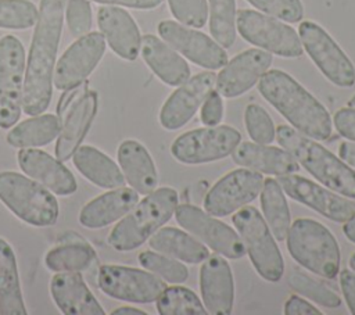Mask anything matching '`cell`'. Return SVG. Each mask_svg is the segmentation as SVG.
Returning <instances> with one entry per match:
<instances>
[{"label": "cell", "instance_id": "cell-1", "mask_svg": "<svg viewBox=\"0 0 355 315\" xmlns=\"http://www.w3.org/2000/svg\"><path fill=\"white\" fill-rule=\"evenodd\" d=\"M67 0H40L39 17L25 67L22 111L42 114L53 96L55 57L62 33Z\"/></svg>", "mask_w": 355, "mask_h": 315}, {"label": "cell", "instance_id": "cell-2", "mask_svg": "<svg viewBox=\"0 0 355 315\" xmlns=\"http://www.w3.org/2000/svg\"><path fill=\"white\" fill-rule=\"evenodd\" d=\"M258 92L302 135L315 140L331 136L333 121L327 108L290 74L268 69L258 80Z\"/></svg>", "mask_w": 355, "mask_h": 315}, {"label": "cell", "instance_id": "cell-3", "mask_svg": "<svg viewBox=\"0 0 355 315\" xmlns=\"http://www.w3.org/2000/svg\"><path fill=\"white\" fill-rule=\"evenodd\" d=\"M276 140L323 186L355 198V171L341 158L288 125L276 128Z\"/></svg>", "mask_w": 355, "mask_h": 315}, {"label": "cell", "instance_id": "cell-4", "mask_svg": "<svg viewBox=\"0 0 355 315\" xmlns=\"http://www.w3.org/2000/svg\"><path fill=\"white\" fill-rule=\"evenodd\" d=\"M178 200V191L172 187H159L146 194L112 228L108 235L110 246L118 251H130L140 247L172 218Z\"/></svg>", "mask_w": 355, "mask_h": 315}, {"label": "cell", "instance_id": "cell-5", "mask_svg": "<svg viewBox=\"0 0 355 315\" xmlns=\"http://www.w3.org/2000/svg\"><path fill=\"white\" fill-rule=\"evenodd\" d=\"M290 255L304 268L326 279L340 272V247L333 233L312 218L295 219L286 236Z\"/></svg>", "mask_w": 355, "mask_h": 315}, {"label": "cell", "instance_id": "cell-6", "mask_svg": "<svg viewBox=\"0 0 355 315\" xmlns=\"http://www.w3.org/2000/svg\"><path fill=\"white\" fill-rule=\"evenodd\" d=\"M0 201L32 226H51L58 219L60 205L54 193L14 171L0 172Z\"/></svg>", "mask_w": 355, "mask_h": 315}, {"label": "cell", "instance_id": "cell-7", "mask_svg": "<svg viewBox=\"0 0 355 315\" xmlns=\"http://www.w3.org/2000/svg\"><path fill=\"white\" fill-rule=\"evenodd\" d=\"M232 221L258 275L268 282H279L284 273V261L261 212L255 207H241Z\"/></svg>", "mask_w": 355, "mask_h": 315}, {"label": "cell", "instance_id": "cell-8", "mask_svg": "<svg viewBox=\"0 0 355 315\" xmlns=\"http://www.w3.org/2000/svg\"><path fill=\"white\" fill-rule=\"evenodd\" d=\"M236 28L248 43L284 58H298L304 49L298 33L282 19L254 10H239Z\"/></svg>", "mask_w": 355, "mask_h": 315}, {"label": "cell", "instance_id": "cell-9", "mask_svg": "<svg viewBox=\"0 0 355 315\" xmlns=\"http://www.w3.org/2000/svg\"><path fill=\"white\" fill-rule=\"evenodd\" d=\"M298 36L302 49L333 85L351 87L355 83L352 61L320 25L305 19L298 26Z\"/></svg>", "mask_w": 355, "mask_h": 315}, {"label": "cell", "instance_id": "cell-10", "mask_svg": "<svg viewBox=\"0 0 355 315\" xmlns=\"http://www.w3.org/2000/svg\"><path fill=\"white\" fill-rule=\"evenodd\" d=\"M240 142L241 133L233 126H205L178 136L171 153L175 160L187 165L207 164L230 155Z\"/></svg>", "mask_w": 355, "mask_h": 315}, {"label": "cell", "instance_id": "cell-11", "mask_svg": "<svg viewBox=\"0 0 355 315\" xmlns=\"http://www.w3.org/2000/svg\"><path fill=\"white\" fill-rule=\"evenodd\" d=\"M25 49L12 35L0 39V128L14 126L22 111L25 67Z\"/></svg>", "mask_w": 355, "mask_h": 315}, {"label": "cell", "instance_id": "cell-12", "mask_svg": "<svg viewBox=\"0 0 355 315\" xmlns=\"http://www.w3.org/2000/svg\"><path fill=\"white\" fill-rule=\"evenodd\" d=\"M97 283L108 297L139 304L155 301L166 287L165 282L153 272L123 265H101Z\"/></svg>", "mask_w": 355, "mask_h": 315}, {"label": "cell", "instance_id": "cell-13", "mask_svg": "<svg viewBox=\"0 0 355 315\" xmlns=\"http://www.w3.org/2000/svg\"><path fill=\"white\" fill-rule=\"evenodd\" d=\"M175 218L183 229L215 253L232 259H239L247 254L239 233L207 211L191 204H180L176 205Z\"/></svg>", "mask_w": 355, "mask_h": 315}, {"label": "cell", "instance_id": "cell-14", "mask_svg": "<svg viewBox=\"0 0 355 315\" xmlns=\"http://www.w3.org/2000/svg\"><path fill=\"white\" fill-rule=\"evenodd\" d=\"M263 176L250 168H237L222 176L205 194L204 208L214 216H226L254 201L261 193Z\"/></svg>", "mask_w": 355, "mask_h": 315}, {"label": "cell", "instance_id": "cell-15", "mask_svg": "<svg viewBox=\"0 0 355 315\" xmlns=\"http://www.w3.org/2000/svg\"><path fill=\"white\" fill-rule=\"evenodd\" d=\"M105 53V39L101 32H89L62 53L54 67L53 86L58 90L72 89L87 79Z\"/></svg>", "mask_w": 355, "mask_h": 315}, {"label": "cell", "instance_id": "cell-16", "mask_svg": "<svg viewBox=\"0 0 355 315\" xmlns=\"http://www.w3.org/2000/svg\"><path fill=\"white\" fill-rule=\"evenodd\" d=\"M164 42L180 56L205 69H219L227 62V53L208 35L176 21L165 19L157 26Z\"/></svg>", "mask_w": 355, "mask_h": 315}, {"label": "cell", "instance_id": "cell-17", "mask_svg": "<svg viewBox=\"0 0 355 315\" xmlns=\"http://www.w3.org/2000/svg\"><path fill=\"white\" fill-rule=\"evenodd\" d=\"M283 191L293 200L312 208L334 222H347L355 215V205L338 193L294 173L277 176Z\"/></svg>", "mask_w": 355, "mask_h": 315}, {"label": "cell", "instance_id": "cell-18", "mask_svg": "<svg viewBox=\"0 0 355 315\" xmlns=\"http://www.w3.org/2000/svg\"><path fill=\"white\" fill-rule=\"evenodd\" d=\"M215 79L216 75L212 71H204L179 85L161 107L159 124L162 128L176 130L186 125L214 89Z\"/></svg>", "mask_w": 355, "mask_h": 315}, {"label": "cell", "instance_id": "cell-19", "mask_svg": "<svg viewBox=\"0 0 355 315\" xmlns=\"http://www.w3.org/2000/svg\"><path fill=\"white\" fill-rule=\"evenodd\" d=\"M272 54L262 49H247L227 61L216 75V90L233 99L248 92L272 65Z\"/></svg>", "mask_w": 355, "mask_h": 315}, {"label": "cell", "instance_id": "cell-20", "mask_svg": "<svg viewBox=\"0 0 355 315\" xmlns=\"http://www.w3.org/2000/svg\"><path fill=\"white\" fill-rule=\"evenodd\" d=\"M98 96L89 86L72 101L62 115V125L55 143V157L68 161L83 142L97 114Z\"/></svg>", "mask_w": 355, "mask_h": 315}, {"label": "cell", "instance_id": "cell-21", "mask_svg": "<svg viewBox=\"0 0 355 315\" xmlns=\"http://www.w3.org/2000/svg\"><path fill=\"white\" fill-rule=\"evenodd\" d=\"M200 290L204 307L212 315H229L234 303L232 268L220 254L208 255L200 268Z\"/></svg>", "mask_w": 355, "mask_h": 315}, {"label": "cell", "instance_id": "cell-22", "mask_svg": "<svg viewBox=\"0 0 355 315\" xmlns=\"http://www.w3.org/2000/svg\"><path fill=\"white\" fill-rule=\"evenodd\" d=\"M21 171L58 196H69L78 190V183L72 172L57 157H51L43 150L29 147L21 148L17 154Z\"/></svg>", "mask_w": 355, "mask_h": 315}, {"label": "cell", "instance_id": "cell-23", "mask_svg": "<svg viewBox=\"0 0 355 315\" xmlns=\"http://www.w3.org/2000/svg\"><path fill=\"white\" fill-rule=\"evenodd\" d=\"M97 25L105 43L121 58L135 61L140 53L141 36L133 17L118 6H103L97 11Z\"/></svg>", "mask_w": 355, "mask_h": 315}, {"label": "cell", "instance_id": "cell-24", "mask_svg": "<svg viewBox=\"0 0 355 315\" xmlns=\"http://www.w3.org/2000/svg\"><path fill=\"white\" fill-rule=\"evenodd\" d=\"M54 304L65 315H104L80 272H55L50 280Z\"/></svg>", "mask_w": 355, "mask_h": 315}, {"label": "cell", "instance_id": "cell-25", "mask_svg": "<svg viewBox=\"0 0 355 315\" xmlns=\"http://www.w3.org/2000/svg\"><path fill=\"white\" fill-rule=\"evenodd\" d=\"M139 201L132 187H116L86 203L79 212V223L89 229H100L126 215Z\"/></svg>", "mask_w": 355, "mask_h": 315}, {"label": "cell", "instance_id": "cell-26", "mask_svg": "<svg viewBox=\"0 0 355 315\" xmlns=\"http://www.w3.org/2000/svg\"><path fill=\"white\" fill-rule=\"evenodd\" d=\"M233 161L244 168L269 175H287L298 172L300 164L283 147L244 142L230 154Z\"/></svg>", "mask_w": 355, "mask_h": 315}, {"label": "cell", "instance_id": "cell-27", "mask_svg": "<svg viewBox=\"0 0 355 315\" xmlns=\"http://www.w3.org/2000/svg\"><path fill=\"white\" fill-rule=\"evenodd\" d=\"M125 180L139 194H150L157 189L158 173L148 150L135 139L123 140L116 151Z\"/></svg>", "mask_w": 355, "mask_h": 315}, {"label": "cell", "instance_id": "cell-28", "mask_svg": "<svg viewBox=\"0 0 355 315\" xmlns=\"http://www.w3.org/2000/svg\"><path fill=\"white\" fill-rule=\"evenodd\" d=\"M140 53L148 68L166 85L179 86L190 78L186 60L166 42L154 35L141 37Z\"/></svg>", "mask_w": 355, "mask_h": 315}, {"label": "cell", "instance_id": "cell-29", "mask_svg": "<svg viewBox=\"0 0 355 315\" xmlns=\"http://www.w3.org/2000/svg\"><path fill=\"white\" fill-rule=\"evenodd\" d=\"M72 161L75 168L93 185L103 189H116L125 185L121 168L101 150L93 146H79Z\"/></svg>", "mask_w": 355, "mask_h": 315}, {"label": "cell", "instance_id": "cell-30", "mask_svg": "<svg viewBox=\"0 0 355 315\" xmlns=\"http://www.w3.org/2000/svg\"><path fill=\"white\" fill-rule=\"evenodd\" d=\"M148 246L157 253L189 264L202 262L209 255L208 248L202 241L173 226H161L148 239Z\"/></svg>", "mask_w": 355, "mask_h": 315}, {"label": "cell", "instance_id": "cell-31", "mask_svg": "<svg viewBox=\"0 0 355 315\" xmlns=\"http://www.w3.org/2000/svg\"><path fill=\"white\" fill-rule=\"evenodd\" d=\"M0 314L25 315L17 258L7 240L0 237Z\"/></svg>", "mask_w": 355, "mask_h": 315}, {"label": "cell", "instance_id": "cell-32", "mask_svg": "<svg viewBox=\"0 0 355 315\" xmlns=\"http://www.w3.org/2000/svg\"><path fill=\"white\" fill-rule=\"evenodd\" d=\"M61 119L54 114H37L19 122L8 130L6 140L17 148L47 146L61 130Z\"/></svg>", "mask_w": 355, "mask_h": 315}, {"label": "cell", "instance_id": "cell-33", "mask_svg": "<svg viewBox=\"0 0 355 315\" xmlns=\"http://www.w3.org/2000/svg\"><path fill=\"white\" fill-rule=\"evenodd\" d=\"M261 207L263 219L266 221L275 239L279 241L286 240L288 228L291 225V218L287 200L277 179H263L261 189Z\"/></svg>", "mask_w": 355, "mask_h": 315}, {"label": "cell", "instance_id": "cell-34", "mask_svg": "<svg viewBox=\"0 0 355 315\" xmlns=\"http://www.w3.org/2000/svg\"><path fill=\"white\" fill-rule=\"evenodd\" d=\"M97 262L94 248L85 240H71L53 247L44 257L53 272H83Z\"/></svg>", "mask_w": 355, "mask_h": 315}, {"label": "cell", "instance_id": "cell-35", "mask_svg": "<svg viewBox=\"0 0 355 315\" xmlns=\"http://www.w3.org/2000/svg\"><path fill=\"white\" fill-rule=\"evenodd\" d=\"M207 3L212 39L223 49L232 47L237 36L236 0H207Z\"/></svg>", "mask_w": 355, "mask_h": 315}, {"label": "cell", "instance_id": "cell-36", "mask_svg": "<svg viewBox=\"0 0 355 315\" xmlns=\"http://www.w3.org/2000/svg\"><path fill=\"white\" fill-rule=\"evenodd\" d=\"M157 301L159 315H205L208 314L197 294L183 286L165 287Z\"/></svg>", "mask_w": 355, "mask_h": 315}, {"label": "cell", "instance_id": "cell-37", "mask_svg": "<svg viewBox=\"0 0 355 315\" xmlns=\"http://www.w3.org/2000/svg\"><path fill=\"white\" fill-rule=\"evenodd\" d=\"M287 282L294 291L322 307L337 308L341 304V297L334 290L300 271H293Z\"/></svg>", "mask_w": 355, "mask_h": 315}, {"label": "cell", "instance_id": "cell-38", "mask_svg": "<svg viewBox=\"0 0 355 315\" xmlns=\"http://www.w3.org/2000/svg\"><path fill=\"white\" fill-rule=\"evenodd\" d=\"M139 262L168 283H183L189 278V269L183 262L161 253L143 251L139 254Z\"/></svg>", "mask_w": 355, "mask_h": 315}, {"label": "cell", "instance_id": "cell-39", "mask_svg": "<svg viewBox=\"0 0 355 315\" xmlns=\"http://www.w3.org/2000/svg\"><path fill=\"white\" fill-rule=\"evenodd\" d=\"M39 17V8L29 0H0V28L28 29Z\"/></svg>", "mask_w": 355, "mask_h": 315}, {"label": "cell", "instance_id": "cell-40", "mask_svg": "<svg viewBox=\"0 0 355 315\" xmlns=\"http://www.w3.org/2000/svg\"><path fill=\"white\" fill-rule=\"evenodd\" d=\"M244 124L248 136L259 144H270L276 137V129L270 115L258 104H248L244 111Z\"/></svg>", "mask_w": 355, "mask_h": 315}, {"label": "cell", "instance_id": "cell-41", "mask_svg": "<svg viewBox=\"0 0 355 315\" xmlns=\"http://www.w3.org/2000/svg\"><path fill=\"white\" fill-rule=\"evenodd\" d=\"M171 12L183 25L202 28L208 18L207 0H168Z\"/></svg>", "mask_w": 355, "mask_h": 315}, {"label": "cell", "instance_id": "cell-42", "mask_svg": "<svg viewBox=\"0 0 355 315\" xmlns=\"http://www.w3.org/2000/svg\"><path fill=\"white\" fill-rule=\"evenodd\" d=\"M261 12L286 22H300L304 17L301 0H247Z\"/></svg>", "mask_w": 355, "mask_h": 315}, {"label": "cell", "instance_id": "cell-43", "mask_svg": "<svg viewBox=\"0 0 355 315\" xmlns=\"http://www.w3.org/2000/svg\"><path fill=\"white\" fill-rule=\"evenodd\" d=\"M68 31L72 36L80 37L92 29V6L89 0H67L65 14Z\"/></svg>", "mask_w": 355, "mask_h": 315}, {"label": "cell", "instance_id": "cell-44", "mask_svg": "<svg viewBox=\"0 0 355 315\" xmlns=\"http://www.w3.org/2000/svg\"><path fill=\"white\" fill-rule=\"evenodd\" d=\"M201 122L205 126H215L223 118V100L216 89H212L201 104Z\"/></svg>", "mask_w": 355, "mask_h": 315}, {"label": "cell", "instance_id": "cell-45", "mask_svg": "<svg viewBox=\"0 0 355 315\" xmlns=\"http://www.w3.org/2000/svg\"><path fill=\"white\" fill-rule=\"evenodd\" d=\"M331 121H333L337 132L343 137H345L351 142H355V108H352V107L340 108L334 114Z\"/></svg>", "mask_w": 355, "mask_h": 315}, {"label": "cell", "instance_id": "cell-46", "mask_svg": "<svg viewBox=\"0 0 355 315\" xmlns=\"http://www.w3.org/2000/svg\"><path fill=\"white\" fill-rule=\"evenodd\" d=\"M284 314L286 315H322V311L318 309L309 301L298 296H290L284 304Z\"/></svg>", "mask_w": 355, "mask_h": 315}, {"label": "cell", "instance_id": "cell-47", "mask_svg": "<svg viewBox=\"0 0 355 315\" xmlns=\"http://www.w3.org/2000/svg\"><path fill=\"white\" fill-rule=\"evenodd\" d=\"M340 275V284H341V291L345 298V303L351 311V314L355 315V272L343 269L338 272Z\"/></svg>", "mask_w": 355, "mask_h": 315}, {"label": "cell", "instance_id": "cell-48", "mask_svg": "<svg viewBox=\"0 0 355 315\" xmlns=\"http://www.w3.org/2000/svg\"><path fill=\"white\" fill-rule=\"evenodd\" d=\"M100 4H108V6H123L130 8H139V10H151L157 8L164 3V0H93Z\"/></svg>", "mask_w": 355, "mask_h": 315}, {"label": "cell", "instance_id": "cell-49", "mask_svg": "<svg viewBox=\"0 0 355 315\" xmlns=\"http://www.w3.org/2000/svg\"><path fill=\"white\" fill-rule=\"evenodd\" d=\"M338 157L348 164L349 167L355 168V143L349 142H343L338 147Z\"/></svg>", "mask_w": 355, "mask_h": 315}, {"label": "cell", "instance_id": "cell-50", "mask_svg": "<svg viewBox=\"0 0 355 315\" xmlns=\"http://www.w3.org/2000/svg\"><path fill=\"white\" fill-rule=\"evenodd\" d=\"M343 232H344V236L355 244V215L351 219H348L347 222H344Z\"/></svg>", "mask_w": 355, "mask_h": 315}, {"label": "cell", "instance_id": "cell-51", "mask_svg": "<svg viewBox=\"0 0 355 315\" xmlns=\"http://www.w3.org/2000/svg\"><path fill=\"white\" fill-rule=\"evenodd\" d=\"M112 315H147V312L135 307H119L111 312Z\"/></svg>", "mask_w": 355, "mask_h": 315}, {"label": "cell", "instance_id": "cell-52", "mask_svg": "<svg viewBox=\"0 0 355 315\" xmlns=\"http://www.w3.org/2000/svg\"><path fill=\"white\" fill-rule=\"evenodd\" d=\"M349 268L355 272V253L351 255V258H349Z\"/></svg>", "mask_w": 355, "mask_h": 315}, {"label": "cell", "instance_id": "cell-53", "mask_svg": "<svg viewBox=\"0 0 355 315\" xmlns=\"http://www.w3.org/2000/svg\"><path fill=\"white\" fill-rule=\"evenodd\" d=\"M348 107H352V108H355V94L348 100Z\"/></svg>", "mask_w": 355, "mask_h": 315}]
</instances>
